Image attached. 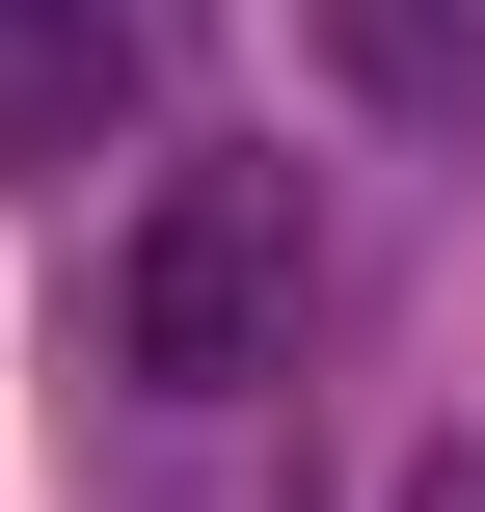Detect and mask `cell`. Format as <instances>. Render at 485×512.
Returning <instances> with one entry per match:
<instances>
[{
	"mask_svg": "<svg viewBox=\"0 0 485 512\" xmlns=\"http://www.w3.org/2000/svg\"><path fill=\"white\" fill-rule=\"evenodd\" d=\"M297 297H324L297 162H162V189L108 216V378H135V405H243V378H297Z\"/></svg>",
	"mask_w": 485,
	"mask_h": 512,
	"instance_id": "6da1fadb",
	"label": "cell"
},
{
	"mask_svg": "<svg viewBox=\"0 0 485 512\" xmlns=\"http://www.w3.org/2000/svg\"><path fill=\"white\" fill-rule=\"evenodd\" d=\"M135 81H162V0H0V162L135 135Z\"/></svg>",
	"mask_w": 485,
	"mask_h": 512,
	"instance_id": "7a4b0ae2",
	"label": "cell"
},
{
	"mask_svg": "<svg viewBox=\"0 0 485 512\" xmlns=\"http://www.w3.org/2000/svg\"><path fill=\"white\" fill-rule=\"evenodd\" d=\"M405 512H485V459H432V486H405Z\"/></svg>",
	"mask_w": 485,
	"mask_h": 512,
	"instance_id": "3957f363",
	"label": "cell"
}]
</instances>
